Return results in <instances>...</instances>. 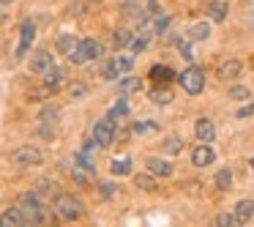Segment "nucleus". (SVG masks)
<instances>
[{"label":"nucleus","instance_id":"obj_19","mask_svg":"<svg viewBox=\"0 0 254 227\" xmlns=\"http://www.w3.org/2000/svg\"><path fill=\"white\" fill-rule=\"evenodd\" d=\"M148 96H150V101H153V104H159V107H164V104H170V101H172V90L167 88V85H161V88H153Z\"/></svg>","mask_w":254,"mask_h":227},{"label":"nucleus","instance_id":"obj_15","mask_svg":"<svg viewBox=\"0 0 254 227\" xmlns=\"http://www.w3.org/2000/svg\"><path fill=\"white\" fill-rule=\"evenodd\" d=\"M175 77H178V74L172 72V66H164V63H156V66H150V79H156V82L170 85Z\"/></svg>","mask_w":254,"mask_h":227},{"label":"nucleus","instance_id":"obj_10","mask_svg":"<svg viewBox=\"0 0 254 227\" xmlns=\"http://www.w3.org/2000/svg\"><path fill=\"white\" fill-rule=\"evenodd\" d=\"M194 132H197V140H202V143H213L216 140V126H213L210 118H197Z\"/></svg>","mask_w":254,"mask_h":227},{"label":"nucleus","instance_id":"obj_35","mask_svg":"<svg viewBox=\"0 0 254 227\" xmlns=\"http://www.w3.org/2000/svg\"><path fill=\"white\" fill-rule=\"evenodd\" d=\"M128 50L134 52V55H139V52L148 50V36H139V39H134L131 44H128Z\"/></svg>","mask_w":254,"mask_h":227},{"label":"nucleus","instance_id":"obj_1","mask_svg":"<svg viewBox=\"0 0 254 227\" xmlns=\"http://www.w3.org/2000/svg\"><path fill=\"white\" fill-rule=\"evenodd\" d=\"M19 208L25 211L28 225H44V222H50V211H47V205H44L39 192H25L19 197Z\"/></svg>","mask_w":254,"mask_h":227},{"label":"nucleus","instance_id":"obj_45","mask_svg":"<svg viewBox=\"0 0 254 227\" xmlns=\"http://www.w3.org/2000/svg\"><path fill=\"white\" fill-rule=\"evenodd\" d=\"M252 170H254V159H252Z\"/></svg>","mask_w":254,"mask_h":227},{"label":"nucleus","instance_id":"obj_30","mask_svg":"<svg viewBox=\"0 0 254 227\" xmlns=\"http://www.w3.org/2000/svg\"><path fill=\"white\" fill-rule=\"evenodd\" d=\"M71 178L79 183V186H88V181H90V170H85V167H71Z\"/></svg>","mask_w":254,"mask_h":227},{"label":"nucleus","instance_id":"obj_25","mask_svg":"<svg viewBox=\"0 0 254 227\" xmlns=\"http://www.w3.org/2000/svg\"><path fill=\"white\" fill-rule=\"evenodd\" d=\"M110 170H112V175H128L131 172V159H115L110 164Z\"/></svg>","mask_w":254,"mask_h":227},{"label":"nucleus","instance_id":"obj_26","mask_svg":"<svg viewBox=\"0 0 254 227\" xmlns=\"http://www.w3.org/2000/svg\"><path fill=\"white\" fill-rule=\"evenodd\" d=\"M101 74H104V79H118V74H123V72H121V63H118V58H115V61H107L104 69H101Z\"/></svg>","mask_w":254,"mask_h":227},{"label":"nucleus","instance_id":"obj_11","mask_svg":"<svg viewBox=\"0 0 254 227\" xmlns=\"http://www.w3.org/2000/svg\"><path fill=\"white\" fill-rule=\"evenodd\" d=\"M63 85H66V72L63 69H50V72L44 74V88L50 90V93H55V90H61Z\"/></svg>","mask_w":254,"mask_h":227},{"label":"nucleus","instance_id":"obj_13","mask_svg":"<svg viewBox=\"0 0 254 227\" xmlns=\"http://www.w3.org/2000/svg\"><path fill=\"white\" fill-rule=\"evenodd\" d=\"M79 50L85 52V58H88V61H99V58L104 55V44H101V41H96V39H82V41H79Z\"/></svg>","mask_w":254,"mask_h":227},{"label":"nucleus","instance_id":"obj_17","mask_svg":"<svg viewBox=\"0 0 254 227\" xmlns=\"http://www.w3.org/2000/svg\"><path fill=\"white\" fill-rule=\"evenodd\" d=\"M186 39H191V41H205V39H210V22H197V25H191V28H189V33H186Z\"/></svg>","mask_w":254,"mask_h":227},{"label":"nucleus","instance_id":"obj_28","mask_svg":"<svg viewBox=\"0 0 254 227\" xmlns=\"http://www.w3.org/2000/svg\"><path fill=\"white\" fill-rule=\"evenodd\" d=\"M131 41H134L131 30H123V28H118V30H115V47H118V50H123V47H128Z\"/></svg>","mask_w":254,"mask_h":227},{"label":"nucleus","instance_id":"obj_41","mask_svg":"<svg viewBox=\"0 0 254 227\" xmlns=\"http://www.w3.org/2000/svg\"><path fill=\"white\" fill-rule=\"evenodd\" d=\"M118 63H121V72H131V66H134V63H131V58H118Z\"/></svg>","mask_w":254,"mask_h":227},{"label":"nucleus","instance_id":"obj_24","mask_svg":"<svg viewBox=\"0 0 254 227\" xmlns=\"http://www.w3.org/2000/svg\"><path fill=\"white\" fill-rule=\"evenodd\" d=\"M227 96H230L232 101H246L249 96H252V90H249L246 85H232V88L227 90Z\"/></svg>","mask_w":254,"mask_h":227},{"label":"nucleus","instance_id":"obj_42","mask_svg":"<svg viewBox=\"0 0 254 227\" xmlns=\"http://www.w3.org/2000/svg\"><path fill=\"white\" fill-rule=\"evenodd\" d=\"M8 19V11H6V3H0V22H6Z\"/></svg>","mask_w":254,"mask_h":227},{"label":"nucleus","instance_id":"obj_14","mask_svg":"<svg viewBox=\"0 0 254 227\" xmlns=\"http://www.w3.org/2000/svg\"><path fill=\"white\" fill-rule=\"evenodd\" d=\"M33 36H36V25L33 22H25L22 25V39H19V47H17V52H14V55L22 58L25 52L30 50V44H33Z\"/></svg>","mask_w":254,"mask_h":227},{"label":"nucleus","instance_id":"obj_40","mask_svg":"<svg viewBox=\"0 0 254 227\" xmlns=\"http://www.w3.org/2000/svg\"><path fill=\"white\" fill-rule=\"evenodd\" d=\"M249 115H254V104H246L243 110H238L235 118H241V121H243V118H249Z\"/></svg>","mask_w":254,"mask_h":227},{"label":"nucleus","instance_id":"obj_9","mask_svg":"<svg viewBox=\"0 0 254 227\" xmlns=\"http://www.w3.org/2000/svg\"><path fill=\"white\" fill-rule=\"evenodd\" d=\"M22 225H28V219H25V211L19 205H11L8 211L0 214V227H22Z\"/></svg>","mask_w":254,"mask_h":227},{"label":"nucleus","instance_id":"obj_44","mask_svg":"<svg viewBox=\"0 0 254 227\" xmlns=\"http://www.w3.org/2000/svg\"><path fill=\"white\" fill-rule=\"evenodd\" d=\"M88 3H101V0H88Z\"/></svg>","mask_w":254,"mask_h":227},{"label":"nucleus","instance_id":"obj_37","mask_svg":"<svg viewBox=\"0 0 254 227\" xmlns=\"http://www.w3.org/2000/svg\"><path fill=\"white\" fill-rule=\"evenodd\" d=\"M216 222H219V225H224V227H235V225H241V222L235 219V214H219V216H216Z\"/></svg>","mask_w":254,"mask_h":227},{"label":"nucleus","instance_id":"obj_21","mask_svg":"<svg viewBox=\"0 0 254 227\" xmlns=\"http://www.w3.org/2000/svg\"><path fill=\"white\" fill-rule=\"evenodd\" d=\"M208 14H210V19H213V22H224V19H227V3L213 0V3L208 6Z\"/></svg>","mask_w":254,"mask_h":227},{"label":"nucleus","instance_id":"obj_7","mask_svg":"<svg viewBox=\"0 0 254 227\" xmlns=\"http://www.w3.org/2000/svg\"><path fill=\"white\" fill-rule=\"evenodd\" d=\"M213 161H216V151L210 143H202L191 151V164L194 167H208V164H213Z\"/></svg>","mask_w":254,"mask_h":227},{"label":"nucleus","instance_id":"obj_2","mask_svg":"<svg viewBox=\"0 0 254 227\" xmlns=\"http://www.w3.org/2000/svg\"><path fill=\"white\" fill-rule=\"evenodd\" d=\"M178 82H181V88L186 90L189 96H199L205 88V72L199 66H186L178 74Z\"/></svg>","mask_w":254,"mask_h":227},{"label":"nucleus","instance_id":"obj_38","mask_svg":"<svg viewBox=\"0 0 254 227\" xmlns=\"http://www.w3.org/2000/svg\"><path fill=\"white\" fill-rule=\"evenodd\" d=\"M115 183H112V181H104V183H101V197H107V200H110V197H115Z\"/></svg>","mask_w":254,"mask_h":227},{"label":"nucleus","instance_id":"obj_12","mask_svg":"<svg viewBox=\"0 0 254 227\" xmlns=\"http://www.w3.org/2000/svg\"><path fill=\"white\" fill-rule=\"evenodd\" d=\"M145 164H148V170L153 172V175H159V178H170L172 175V161H167V159L150 156V159H145Z\"/></svg>","mask_w":254,"mask_h":227},{"label":"nucleus","instance_id":"obj_4","mask_svg":"<svg viewBox=\"0 0 254 227\" xmlns=\"http://www.w3.org/2000/svg\"><path fill=\"white\" fill-rule=\"evenodd\" d=\"M93 140L99 143V148H110V145L118 140V121H115V118L107 115V118H101V121H96Z\"/></svg>","mask_w":254,"mask_h":227},{"label":"nucleus","instance_id":"obj_34","mask_svg":"<svg viewBox=\"0 0 254 227\" xmlns=\"http://www.w3.org/2000/svg\"><path fill=\"white\" fill-rule=\"evenodd\" d=\"M110 115L115 118V121H121V118H126V115H128V101H126V99H121L115 107H112V112H110Z\"/></svg>","mask_w":254,"mask_h":227},{"label":"nucleus","instance_id":"obj_5","mask_svg":"<svg viewBox=\"0 0 254 227\" xmlns=\"http://www.w3.org/2000/svg\"><path fill=\"white\" fill-rule=\"evenodd\" d=\"M11 161L17 167H39L44 164V153L39 148H33V145H22V148H17L11 153Z\"/></svg>","mask_w":254,"mask_h":227},{"label":"nucleus","instance_id":"obj_31","mask_svg":"<svg viewBox=\"0 0 254 227\" xmlns=\"http://www.w3.org/2000/svg\"><path fill=\"white\" fill-rule=\"evenodd\" d=\"M90 93V88L85 82H74V85H68V96L71 99H85V96Z\"/></svg>","mask_w":254,"mask_h":227},{"label":"nucleus","instance_id":"obj_29","mask_svg":"<svg viewBox=\"0 0 254 227\" xmlns=\"http://www.w3.org/2000/svg\"><path fill=\"white\" fill-rule=\"evenodd\" d=\"M58 115H61V110H58L55 104H47L39 118H41V123H58Z\"/></svg>","mask_w":254,"mask_h":227},{"label":"nucleus","instance_id":"obj_32","mask_svg":"<svg viewBox=\"0 0 254 227\" xmlns=\"http://www.w3.org/2000/svg\"><path fill=\"white\" fill-rule=\"evenodd\" d=\"M134 183H137L139 189H145V192H153V189H156L153 172H150V175H145V172H142V175H137V178H134Z\"/></svg>","mask_w":254,"mask_h":227},{"label":"nucleus","instance_id":"obj_3","mask_svg":"<svg viewBox=\"0 0 254 227\" xmlns=\"http://www.w3.org/2000/svg\"><path fill=\"white\" fill-rule=\"evenodd\" d=\"M55 211H58V216H61V219L74 222V219H79V216H82L85 205H82V200H77L74 194H58V197H55Z\"/></svg>","mask_w":254,"mask_h":227},{"label":"nucleus","instance_id":"obj_22","mask_svg":"<svg viewBox=\"0 0 254 227\" xmlns=\"http://www.w3.org/2000/svg\"><path fill=\"white\" fill-rule=\"evenodd\" d=\"M77 44H79V39H74L71 33L58 36V50H61V52H66V55H68V52H74V47H77Z\"/></svg>","mask_w":254,"mask_h":227},{"label":"nucleus","instance_id":"obj_23","mask_svg":"<svg viewBox=\"0 0 254 227\" xmlns=\"http://www.w3.org/2000/svg\"><path fill=\"white\" fill-rule=\"evenodd\" d=\"M161 151H164L167 156L181 153V151H183V140H181V137H170V140H164V143H161Z\"/></svg>","mask_w":254,"mask_h":227},{"label":"nucleus","instance_id":"obj_39","mask_svg":"<svg viewBox=\"0 0 254 227\" xmlns=\"http://www.w3.org/2000/svg\"><path fill=\"white\" fill-rule=\"evenodd\" d=\"M145 132H156V123H134V134H145Z\"/></svg>","mask_w":254,"mask_h":227},{"label":"nucleus","instance_id":"obj_43","mask_svg":"<svg viewBox=\"0 0 254 227\" xmlns=\"http://www.w3.org/2000/svg\"><path fill=\"white\" fill-rule=\"evenodd\" d=\"M0 3H6V6H8V3H14V0H0Z\"/></svg>","mask_w":254,"mask_h":227},{"label":"nucleus","instance_id":"obj_20","mask_svg":"<svg viewBox=\"0 0 254 227\" xmlns=\"http://www.w3.org/2000/svg\"><path fill=\"white\" fill-rule=\"evenodd\" d=\"M118 88H121L123 96H131V93H137V90H142V79L139 77H126V79L118 82Z\"/></svg>","mask_w":254,"mask_h":227},{"label":"nucleus","instance_id":"obj_18","mask_svg":"<svg viewBox=\"0 0 254 227\" xmlns=\"http://www.w3.org/2000/svg\"><path fill=\"white\" fill-rule=\"evenodd\" d=\"M36 192L41 194V197H58V183L52 181V178H41V181H36Z\"/></svg>","mask_w":254,"mask_h":227},{"label":"nucleus","instance_id":"obj_6","mask_svg":"<svg viewBox=\"0 0 254 227\" xmlns=\"http://www.w3.org/2000/svg\"><path fill=\"white\" fill-rule=\"evenodd\" d=\"M50 69H55V58H52V52L36 50L33 58H30V72H33V74H41V77H44Z\"/></svg>","mask_w":254,"mask_h":227},{"label":"nucleus","instance_id":"obj_36","mask_svg":"<svg viewBox=\"0 0 254 227\" xmlns=\"http://www.w3.org/2000/svg\"><path fill=\"white\" fill-rule=\"evenodd\" d=\"M77 161H79V167H85V170H90V172L96 170V164H93V159H90L88 151H85V153H77Z\"/></svg>","mask_w":254,"mask_h":227},{"label":"nucleus","instance_id":"obj_16","mask_svg":"<svg viewBox=\"0 0 254 227\" xmlns=\"http://www.w3.org/2000/svg\"><path fill=\"white\" fill-rule=\"evenodd\" d=\"M235 219L241 222V225L254 219V200H241V203L235 205Z\"/></svg>","mask_w":254,"mask_h":227},{"label":"nucleus","instance_id":"obj_27","mask_svg":"<svg viewBox=\"0 0 254 227\" xmlns=\"http://www.w3.org/2000/svg\"><path fill=\"white\" fill-rule=\"evenodd\" d=\"M216 183H219V189H232V170L230 167H224V170H219L216 172Z\"/></svg>","mask_w":254,"mask_h":227},{"label":"nucleus","instance_id":"obj_33","mask_svg":"<svg viewBox=\"0 0 254 227\" xmlns=\"http://www.w3.org/2000/svg\"><path fill=\"white\" fill-rule=\"evenodd\" d=\"M194 41L191 39H189V41H181V44H178V50H181V58H183V61H186V63H191L194 61Z\"/></svg>","mask_w":254,"mask_h":227},{"label":"nucleus","instance_id":"obj_8","mask_svg":"<svg viewBox=\"0 0 254 227\" xmlns=\"http://www.w3.org/2000/svg\"><path fill=\"white\" fill-rule=\"evenodd\" d=\"M243 74V63L235 61V58H230V61H224L219 69H216V77L221 79V82H230V79H238Z\"/></svg>","mask_w":254,"mask_h":227}]
</instances>
